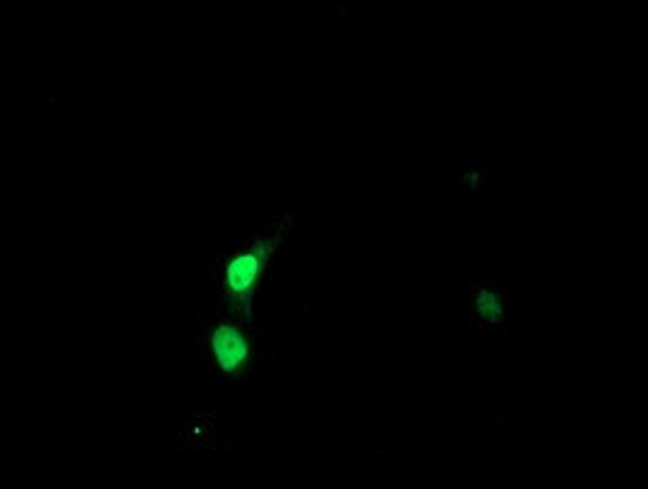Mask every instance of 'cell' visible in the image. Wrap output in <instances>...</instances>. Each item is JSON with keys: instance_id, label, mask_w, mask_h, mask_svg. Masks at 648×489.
<instances>
[{"instance_id": "1", "label": "cell", "mask_w": 648, "mask_h": 489, "mask_svg": "<svg viewBox=\"0 0 648 489\" xmlns=\"http://www.w3.org/2000/svg\"><path fill=\"white\" fill-rule=\"evenodd\" d=\"M213 355H216L218 365L225 372H235L243 367V362L250 355V345H247L245 335L235 326L223 323L216 333H213Z\"/></svg>"}, {"instance_id": "2", "label": "cell", "mask_w": 648, "mask_h": 489, "mask_svg": "<svg viewBox=\"0 0 648 489\" xmlns=\"http://www.w3.org/2000/svg\"><path fill=\"white\" fill-rule=\"evenodd\" d=\"M260 277V257L255 252H243L225 269V284L238 299H247Z\"/></svg>"}]
</instances>
